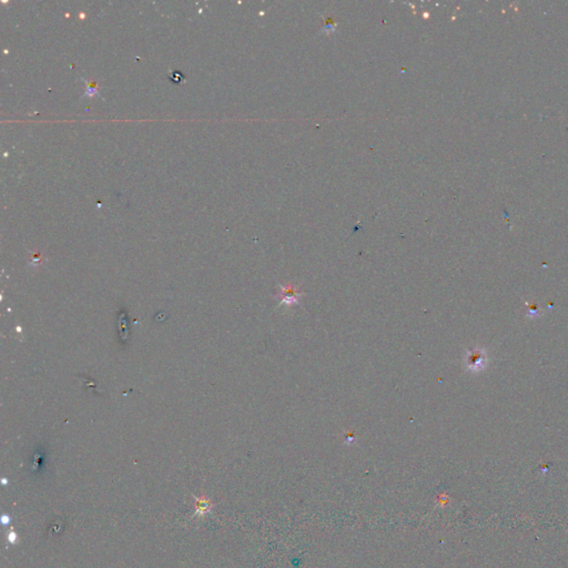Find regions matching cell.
Here are the masks:
<instances>
[{"label":"cell","mask_w":568,"mask_h":568,"mask_svg":"<svg viewBox=\"0 0 568 568\" xmlns=\"http://www.w3.org/2000/svg\"><path fill=\"white\" fill-rule=\"evenodd\" d=\"M301 294L302 292L297 290L295 286L291 285V284H287L285 286L280 285V290H279L277 296L280 299L281 303H285L286 305H293L299 302Z\"/></svg>","instance_id":"6da1fadb"},{"label":"cell","mask_w":568,"mask_h":568,"mask_svg":"<svg viewBox=\"0 0 568 568\" xmlns=\"http://www.w3.org/2000/svg\"><path fill=\"white\" fill-rule=\"evenodd\" d=\"M484 362H485V356L481 351L471 352L467 356V365L468 367L472 369H477L479 367H482Z\"/></svg>","instance_id":"7a4b0ae2"},{"label":"cell","mask_w":568,"mask_h":568,"mask_svg":"<svg viewBox=\"0 0 568 568\" xmlns=\"http://www.w3.org/2000/svg\"><path fill=\"white\" fill-rule=\"evenodd\" d=\"M84 82L87 83V90H85V93L83 94V97H92L94 94H98V83L96 81H93V82H89L88 80H84Z\"/></svg>","instance_id":"3957f363"}]
</instances>
